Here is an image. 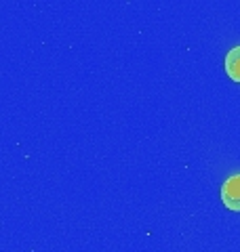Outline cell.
I'll list each match as a JSON object with an SVG mask.
<instances>
[{"mask_svg":"<svg viewBox=\"0 0 240 252\" xmlns=\"http://www.w3.org/2000/svg\"><path fill=\"white\" fill-rule=\"evenodd\" d=\"M221 202L226 204L228 210L240 212V172L226 179L221 185Z\"/></svg>","mask_w":240,"mask_h":252,"instance_id":"cell-1","label":"cell"},{"mask_svg":"<svg viewBox=\"0 0 240 252\" xmlns=\"http://www.w3.org/2000/svg\"><path fill=\"white\" fill-rule=\"evenodd\" d=\"M226 74L234 82H240V44L230 49L226 55Z\"/></svg>","mask_w":240,"mask_h":252,"instance_id":"cell-2","label":"cell"}]
</instances>
